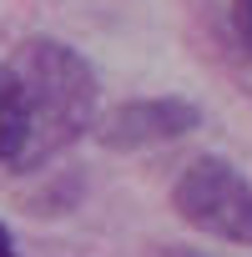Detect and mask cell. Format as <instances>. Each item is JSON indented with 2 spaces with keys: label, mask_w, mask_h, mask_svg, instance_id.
<instances>
[{
  "label": "cell",
  "mask_w": 252,
  "mask_h": 257,
  "mask_svg": "<svg viewBox=\"0 0 252 257\" xmlns=\"http://www.w3.org/2000/svg\"><path fill=\"white\" fill-rule=\"evenodd\" d=\"M0 257H21V252H16V237L6 232V222H0Z\"/></svg>",
  "instance_id": "6"
},
{
  "label": "cell",
  "mask_w": 252,
  "mask_h": 257,
  "mask_svg": "<svg viewBox=\"0 0 252 257\" xmlns=\"http://www.w3.org/2000/svg\"><path fill=\"white\" fill-rule=\"evenodd\" d=\"M11 66L21 76L26 111H31V142L21 157V172H26V167L51 162L61 147H71L96 121V71L86 66L81 51H71L66 41H51V36L21 41Z\"/></svg>",
  "instance_id": "1"
},
{
  "label": "cell",
  "mask_w": 252,
  "mask_h": 257,
  "mask_svg": "<svg viewBox=\"0 0 252 257\" xmlns=\"http://www.w3.org/2000/svg\"><path fill=\"white\" fill-rule=\"evenodd\" d=\"M232 31H237L242 51L252 56V0H232Z\"/></svg>",
  "instance_id": "5"
},
{
  "label": "cell",
  "mask_w": 252,
  "mask_h": 257,
  "mask_svg": "<svg viewBox=\"0 0 252 257\" xmlns=\"http://www.w3.org/2000/svg\"><path fill=\"white\" fill-rule=\"evenodd\" d=\"M26 142H31V111H26L21 76H16V66H0V162L21 167Z\"/></svg>",
  "instance_id": "4"
},
{
  "label": "cell",
  "mask_w": 252,
  "mask_h": 257,
  "mask_svg": "<svg viewBox=\"0 0 252 257\" xmlns=\"http://www.w3.org/2000/svg\"><path fill=\"white\" fill-rule=\"evenodd\" d=\"M172 207L182 222H192L197 232H212L222 242L252 247V187L247 177L222 162V157H197L177 187H172Z\"/></svg>",
  "instance_id": "2"
},
{
  "label": "cell",
  "mask_w": 252,
  "mask_h": 257,
  "mask_svg": "<svg viewBox=\"0 0 252 257\" xmlns=\"http://www.w3.org/2000/svg\"><path fill=\"white\" fill-rule=\"evenodd\" d=\"M197 121H202V111L182 96H137V101L111 106L96 121V142L106 152H147V147L197 132Z\"/></svg>",
  "instance_id": "3"
}]
</instances>
